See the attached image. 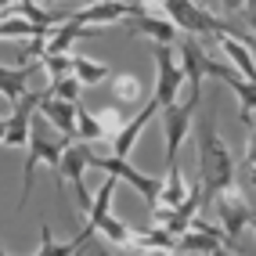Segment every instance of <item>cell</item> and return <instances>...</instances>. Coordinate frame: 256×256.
<instances>
[{
  "instance_id": "6da1fadb",
  "label": "cell",
  "mask_w": 256,
  "mask_h": 256,
  "mask_svg": "<svg viewBox=\"0 0 256 256\" xmlns=\"http://www.w3.org/2000/svg\"><path fill=\"white\" fill-rule=\"evenodd\" d=\"M198 184L202 198L213 202L220 192L234 188V156L224 144V138L216 134V119H202L198 126Z\"/></svg>"
},
{
  "instance_id": "7a4b0ae2",
  "label": "cell",
  "mask_w": 256,
  "mask_h": 256,
  "mask_svg": "<svg viewBox=\"0 0 256 256\" xmlns=\"http://www.w3.org/2000/svg\"><path fill=\"white\" fill-rule=\"evenodd\" d=\"M148 11H162L166 18H174L180 32H192V36H216V32H228L231 26L213 18L210 11H202L195 0H144Z\"/></svg>"
},
{
  "instance_id": "3957f363",
  "label": "cell",
  "mask_w": 256,
  "mask_h": 256,
  "mask_svg": "<svg viewBox=\"0 0 256 256\" xmlns=\"http://www.w3.org/2000/svg\"><path fill=\"white\" fill-rule=\"evenodd\" d=\"M90 166H94V170H105V174H116L119 180H126L134 192L144 198V206H148L152 213L159 210V202H162V184H166V180L148 177V174H141V170H134L123 156H94V152H90Z\"/></svg>"
},
{
  "instance_id": "277c9868",
  "label": "cell",
  "mask_w": 256,
  "mask_h": 256,
  "mask_svg": "<svg viewBox=\"0 0 256 256\" xmlns=\"http://www.w3.org/2000/svg\"><path fill=\"white\" fill-rule=\"evenodd\" d=\"M198 98H202V94H192L184 105H166V108H162L166 170H177V148H180V141L188 138V130H192V119H195V108H198Z\"/></svg>"
},
{
  "instance_id": "5b68a950",
  "label": "cell",
  "mask_w": 256,
  "mask_h": 256,
  "mask_svg": "<svg viewBox=\"0 0 256 256\" xmlns=\"http://www.w3.org/2000/svg\"><path fill=\"white\" fill-rule=\"evenodd\" d=\"M152 54H156V69H159V83H156V101L166 105H177V94H180V83L188 80L180 58L174 54L170 44H152Z\"/></svg>"
},
{
  "instance_id": "8992f818",
  "label": "cell",
  "mask_w": 256,
  "mask_h": 256,
  "mask_svg": "<svg viewBox=\"0 0 256 256\" xmlns=\"http://www.w3.org/2000/svg\"><path fill=\"white\" fill-rule=\"evenodd\" d=\"M87 166H90V148H83V144H65L62 152V170H58V184L62 180H69L72 184V192H76V202H80V210L83 213H90L94 206V198L87 192V184H83V174H87Z\"/></svg>"
},
{
  "instance_id": "52a82bcc",
  "label": "cell",
  "mask_w": 256,
  "mask_h": 256,
  "mask_svg": "<svg viewBox=\"0 0 256 256\" xmlns=\"http://www.w3.org/2000/svg\"><path fill=\"white\" fill-rule=\"evenodd\" d=\"M40 101H44V94H26L22 101H14L11 116H4V134H0L4 148H29V138H32L29 112H32V105H40Z\"/></svg>"
},
{
  "instance_id": "ba28073f",
  "label": "cell",
  "mask_w": 256,
  "mask_h": 256,
  "mask_svg": "<svg viewBox=\"0 0 256 256\" xmlns=\"http://www.w3.org/2000/svg\"><path fill=\"white\" fill-rule=\"evenodd\" d=\"M213 206H216V220L224 224V242L231 246L238 234H242L246 228H249V220H252V213H249V206L242 198H238V192L234 188H228V192H220L216 198H213Z\"/></svg>"
},
{
  "instance_id": "9c48e42d",
  "label": "cell",
  "mask_w": 256,
  "mask_h": 256,
  "mask_svg": "<svg viewBox=\"0 0 256 256\" xmlns=\"http://www.w3.org/2000/svg\"><path fill=\"white\" fill-rule=\"evenodd\" d=\"M141 11H148L144 4H123V0H94V4H87V8H80L76 14H69V18H76L80 26H108V22H116V18H130V14H141Z\"/></svg>"
},
{
  "instance_id": "30bf717a",
  "label": "cell",
  "mask_w": 256,
  "mask_h": 256,
  "mask_svg": "<svg viewBox=\"0 0 256 256\" xmlns=\"http://www.w3.org/2000/svg\"><path fill=\"white\" fill-rule=\"evenodd\" d=\"M126 29L138 32V36H148L152 44H177L180 40V29L174 18H159L156 11H141V14H130L126 18Z\"/></svg>"
},
{
  "instance_id": "8fae6325",
  "label": "cell",
  "mask_w": 256,
  "mask_h": 256,
  "mask_svg": "<svg viewBox=\"0 0 256 256\" xmlns=\"http://www.w3.org/2000/svg\"><path fill=\"white\" fill-rule=\"evenodd\" d=\"M80 101H65V98H54V94H47L44 90V101H40V112L50 119V126H54L65 141L69 138H80Z\"/></svg>"
},
{
  "instance_id": "7c38bea8",
  "label": "cell",
  "mask_w": 256,
  "mask_h": 256,
  "mask_svg": "<svg viewBox=\"0 0 256 256\" xmlns=\"http://www.w3.org/2000/svg\"><path fill=\"white\" fill-rule=\"evenodd\" d=\"M202 184L198 188H192L188 192V198L180 202V206H159L156 210V220H162V228H170L174 234H184L188 228H192V220H195V213H198V206H202Z\"/></svg>"
},
{
  "instance_id": "4fadbf2b",
  "label": "cell",
  "mask_w": 256,
  "mask_h": 256,
  "mask_svg": "<svg viewBox=\"0 0 256 256\" xmlns=\"http://www.w3.org/2000/svg\"><path fill=\"white\" fill-rule=\"evenodd\" d=\"M206 76L224 80L228 87L234 90V98L242 101V123H246V126H252V112H256V83L238 80V72H234V69H224V65H213V62H206Z\"/></svg>"
},
{
  "instance_id": "5bb4252c",
  "label": "cell",
  "mask_w": 256,
  "mask_h": 256,
  "mask_svg": "<svg viewBox=\"0 0 256 256\" xmlns=\"http://www.w3.org/2000/svg\"><path fill=\"white\" fill-rule=\"evenodd\" d=\"M156 112H162V105H159V101L156 98H152V105H144L138 116H134L130 119V123L123 126V130H119L116 134V138H112V156H130V152H134V144H138V138H141V130L152 123V116H156Z\"/></svg>"
},
{
  "instance_id": "9a60e30c",
  "label": "cell",
  "mask_w": 256,
  "mask_h": 256,
  "mask_svg": "<svg viewBox=\"0 0 256 256\" xmlns=\"http://www.w3.org/2000/svg\"><path fill=\"white\" fill-rule=\"evenodd\" d=\"M180 65H184V72H188V83H192V94H202V76H206V50H202V44H198V36H188L180 40Z\"/></svg>"
},
{
  "instance_id": "2e32d148",
  "label": "cell",
  "mask_w": 256,
  "mask_h": 256,
  "mask_svg": "<svg viewBox=\"0 0 256 256\" xmlns=\"http://www.w3.org/2000/svg\"><path fill=\"white\" fill-rule=\"evenodd\" d=\"M224 246H228V242H224L220 234H213L210 224H202V220H192V231H184V234H180L177 252H228Z\"/></svg>"
},
{
  "instance_id": "e0dca14e",
  "label": "cell",
  "mask_w": 256,
  "mask_h": 256,
  "mask_svg": "<svg viewBox=\"0 0 256 256\" xmlns=\"http://www.w3.org/2000/svg\"><path fill=\"white\" fill-rule=\"evenodd\" d=\"M216 44L224 47V54L231 58L234 69L242 72V80L256 83V62H252V54H249V44H246L242 36H234L231 29H228V32H216Z\"/></svg>"
},
{
  "instance_id": "ac0fdd59",
  "label": "cell",
  "mask_w": 256,
  "mask_h": 256,
  "mask_svg": "<svg viewBox=\"0 0 256 256\" xmlns=\"http://www.w3.org/2000/svg\"><path fill=\"white\" fill-rule=\"evenodd\" d=\"M180 234H174L170 228H152V231H134L130 238V249L134 252H177Z\"/></svg>"
},
{
  "instance_id": "d6986e66",
  "label": "cell",
  "mask_w": 256,
  "mask_h": 256,
  "mask_svg": "<svg viewBox=\"0 0 256 256\" xmlns=\"http://www.w3.org/2000/svg\"><path fill=\"white\" fill-rule=\"evenodd\" d=\"M54 26H44V22H32L26 14H4L0 22V36L4 40H18V36H50Z\"/></svg>"
},
{
  "instance_id": "ffe728a7",
  "label": "cell",
  "mask_w": 256,
  "mask_h": 256,
  "mask_svg": "<svg viewBox=\"0 0 256 256\" xmlns=\"http://www.w3.org/2000/svg\"><path fill=\"white\" fill-rule=\"evenodd\" d=\"M29 72H32V65H22V69H0V90H4V101L8 105H14V101H22L29 90H26V83H29Z\"/></svg>"
},
{
  "instance_id": "44dd1931",
  "label": "cell",
  "mask_w": 256,
  "mask_h": 256,
  "mask_svg": "<svg viewBox=\"0 0 256 256\" xmlns=\"http://www.w3.org/2000/svg\"><path fill=\"white\" fill-rule=\"evenodd\" d=\"M76 116H80V141H105V138H108L105 123H101V119H98L87 105H80Z\"/></svg>"
},
{
  "instance_id": "7402d4cb",
  "label": "cell",
  "mask_w": 256,
  "mask_h": 256,
  "mask_svg": "<svg viewBox=\"0 0 256 256\" xmlns=\"http://www.w3.org/2000/svg\"><path fill=\"white\" fill-rule=\"evenodd\" d=\"M105 76H112L108 72V65H101V62H90V58H83V54H76V80L83 83V87H98Z\"/></svg>"
},
{
  "instance_id": "603a6c76",
  "label": "cell",
  "mask_w": 256,
  "mask_h": 256,
  "mask_svg": "<svg viewBox=\"0 0 256 256\" xmlns=\"http://www.w3.org/2000/svg\"><path fill=\"white\" fill-rule=\"evenodd\" d=\"M112 94L123 101V105H134V101H141L144 87H141V80L134 76V72H123V76H116V80H112Z\"/></svg>"
},
{
  "instance_id": "cb8c5ba5",
  "label": "cell",
  "mask_w": 256,
  "mask_h": 256,
  "mask_svg": "<svg viewBox=\"0 0 256 256\" xmlns=\"http://www.w3.org/2000/svg\"><path fill=\"white\" fill-rule=\"evenodd\" d=\"M188 192H192V188H184L180 170H166V184H162V202L159 206H180V202L188 198Z\"/></svg>"
},
{
  "instance_id": "d4e9b609",
  "label": "cell",
  "mask_w": 256,
  "mask_h": 256,
  "mask_svg": "<svg viewBox=\"0 0 256 256\" xmlns=\"http://www.w3.org/2000/svg\"><path fill=\"white\" fill-rule=\"evenodd\" d=\"M40 256H72V252H80L76 249V242H54V234H50V228L44 224L40 228V249H36Z\"/></svg>"
},
{
  "instance_id": "484cf974",
  "label": "cell",
  "mask_w": 256,
  "mask_h": 256,
  "mask_svg": "<svg viewBox=\"0 0 256 256\" xmlns=\"http://www.w3.org/2000/svg\"><path fill=\"white\" fill-rule=\"evenodd\" d=\"M44 69H47L50 80L76 76V58H69V54H44Z\"/></svg>"
},
{
  "instance_id": "4316f807",
  "label": "cell",
  "mask_w": 256,
  "mask_h": 256,
  "mask_svg": "<svg viewBox=\"0 0 256 256\" xmlns=\"http://www.w3.org/2000/svg\"><path fill=\"white\" fill-rule=\"evenodd\" d=\"M80 87H83V83H80L76 76H62V80H50L47 94H54V98H65V101H80Z\"/></svg>"
},
{
  "instance_id": "83f0119b",
  "label": "cell",
  "mask_w": 256,
  "mask_h": 256,
  "mask_svg": "<svg viewBox=\"0 0 256 256\" xmlns=\"http://www.w3.org/2000/svg\"><path fill=\"white\" fill-rule=\"evenodd\" d=\"M98 119H101V123H105L108 138H116V134L123 130V123H119V112H116V108H101V112H98Z\"/></svg>"
},
{
  "instance_id": "f1b7e54d",
  "label": "cell",
  "mask_w": 256,
  "mask_h": 256,
  "mask_svg": "<svg viewBox=\"0 0 256 256\" xmlns=\"http://www.w3.org/2000/svg\"><path fill=\"white\" fill-rule=\"evenodd\" d=\"M224 11H238V8H249V0H220Z\"/></svg>"
},
{
  "instance_id": "f546056e",
  "label": "cell",
  "mask_w": 256,
  "mask_h": 256,
  "mask_svg": "<svg viewBox=\"0 0 256 256\" xmlns=\"http://www.w3.org/2000/svg\"><path fill=\"white\" fill-rule=\"evenodd\" d=\"M249 26H252V29H256V11H252V14H249Z\"/></svg>"
},
{
  "instance_id": "4dcf8cb0",
  "label": "cell",
  "mask_w": 256,
  "mask_h": 256,
  "mask_svg": "<svg viewBox=\"0 0 256 256\" xmlns=\"http://www.w3.org/2000/svg\"><path fill=\"white\" fill-rule=\"evenodd\" d=\"M252 11H256V0H249V14H252Z\"/></svg>"
},
{
  "instance_id": "1f68e13d",
  "label": "cell",
  "mask_w": 256,
  "mask_h": 256,
  "mask_svg": "<svg viewBox=\"0 0 256 256\" xmlns=\"http://www.w3.org/2000/svg\"><path fill=\"white\" fill-rule=\"evenodd\" d=\"M11 4H18V0H4V8H11Z\"/></svg>"
},
{
  "instance_id": "d6a6232c",
  "label": "cell",
  "mask_w": 256,
  "mask_h": 256,
  "mask_svg": "<svg viewBox=\"0 0 256 256\" xmlns=\"http://www.w3.org/2000/svg\"><path fill=\"white\" fill-rule=\"evenodd\" d=\"M249 228H252V231H256V216H252V220H249Z\"/></svg>"
},
{
  "instance_id": "836d02e7",
  "label": "cell",
  "mask_w": 256,
  "mask_h": 256,
  "mask_svg": "<svg viewBox=\"0 0 256 256\" xmlns=\"http://www.w3.org/2000/svg\"><path fill=\"white\" fill-rule=\"evenodd\" d=\"M252 180H256V174H252Z\"/></svg>"
}]
</instances>
